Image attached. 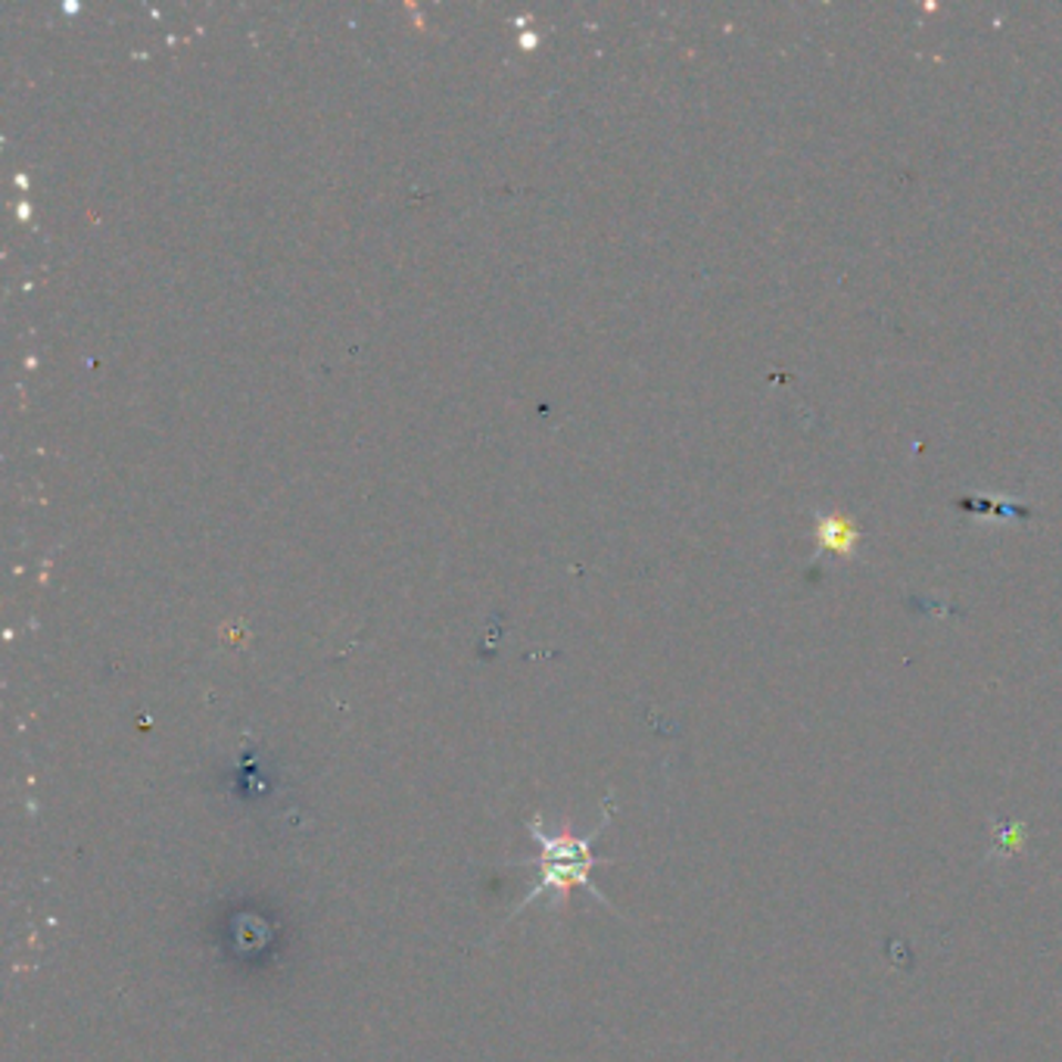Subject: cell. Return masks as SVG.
Returning a JSON list of instances; mask_svg holds the SVG:
<instances>
[{
    "label": "cell",
    "mask_w": 1062,
    "mask_h": 1062,
    "mask_svg": "<svg viewBox=\"0 0 1062 1062\" xmlns=\"http://www.w3.org/2000/svg\"><path fill=\"white\" fill-rule=\"evenodd\" d=\"M608 819H611V811L608 816L598 823L596 829L586 832V835H577L574 826H565V829H551L543 823V816L533 814L530 823H527V829H530L533 842L539 845V857L533 860L536 864V881H533V888L527 895L520 897L515 904V910L512 916L520 914L527 904H533L536 897L548 895L555 904H561L574 888H586L589 895L598 897L608 910H615L611 907V900L601 895V888L592 885V866L601 864L596 854H592V845H596V838L601 835V829L608 826Z\"/></svg>",
    "instance_id": "6da1fadb"
},
{
    "label": "cell",
    "mask_w": 1062,
    "mask_h": 1062,
    "mask_svg": "<svg viewBox=\"0 0 1062 1062\" xmlns=\"http://www.w3.org/2000/svg\"><path fill=\"white\" fill-rule=\"evenodd\" d=\"M819 536H823V543H826V546L838 548V551H847L850 543H854V530H850V524L842 520V517H829V520H823Z\"/></svg>",
    "instance_id": "7a4b0ae2"
}]
</instances>
